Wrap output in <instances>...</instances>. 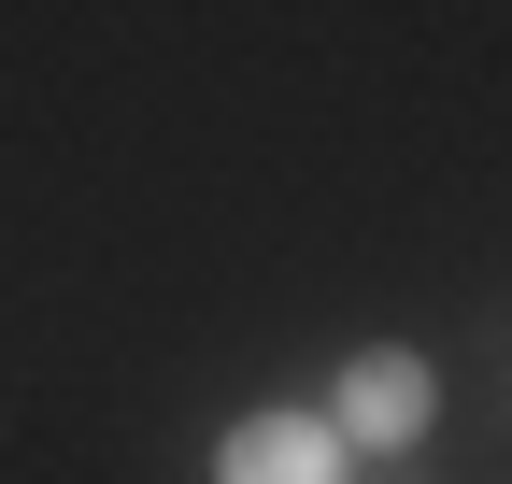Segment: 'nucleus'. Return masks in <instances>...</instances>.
<instances>
[{
    "instance_id": "obj_1",
    "label": "nucleus",
    "mask_w": 512,
    "mask_h": 484,
    "mask_svg": "<svg viewBox=\"0 0 512 484\" xmlns=\"http://www.w3.org/2000/svg\"><path fill=\"white\" fill-rule=\"evenodd\" d=\"M427 413H441V371H427L413 342H356V356H342V385H328L342 456H399V442H427Z\"/></svg>"
},
{
    "instance_id": "obj_2",
    "label": "nucleus",
    "mask_w": 512,
    "mask_h": 484,
    "mask_svg": "<svg viewBox=\"0 0 512 484\" xmlns=\"http://www.w3.org/2000/svg\"><path fill=\"white\" fill-rule=\"evenodd\" d=\"M342 428L328 413H242V428L214 442V484H342Z\"/></svg>"
}]
</instances>
